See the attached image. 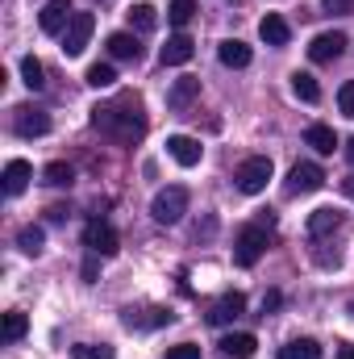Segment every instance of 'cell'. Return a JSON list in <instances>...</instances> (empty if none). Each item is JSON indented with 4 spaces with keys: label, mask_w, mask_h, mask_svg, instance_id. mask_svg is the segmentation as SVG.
<instances>
[{
    "label": "cell",
    "mask_w": 354,
    "mask_h": 359,
    "mask_svg": "<svg viewBox=\"0 0 354 359\" xmlns=\"http://www.w3.org/2000/svg\"><path fill=\"white\" fill-rule=\"evenodd\" d=\"M92 126L108 138V142H117V147H134V142H142L146 138V109H142V100L134 96V92H125V96H117L113 104H100V109H92Z\"/></svg>",
    "instance_id": "obj_1"
},
{
    "label": "cell",
    "mask_w": 354,
    "mask_h": 359,
    "mask_svg": "<svg viewBox=\"0 0 354 359\" xmlns=\"http://www.w3.org/2000/svg\"><path fill=\"white\" fill-rule=\"evenodd\" d=\"M187 188H179V184H171V188H163V192H155V201H150V217L155 222H163V226H176L179 217L187 213Z\"/></svg>",
    "instance_id": "obj_2"
},
{
    "label": "cell",
    "mask_w": 354,
    "mask_h": 359,
    "mask_svg": "<svg viewBox=\"0 0 354 359\" xmlns=\"http://www.w3.org/2000/svg\"><path fill=\"white\" fill-rule=\"evenodd\" d=\"M263 251H267V230L263 226H242L238 238H234V264L238 268H255L263 259Z\"/></svg>",
    "instance_id": "obj_3"
},
{
    "label": "cell",
    "mask_w": 354,
    "mask_h": 359,
    "mask_svg": "<svg viewBox=\"0 0 354 359\" xmlns=\"http://www.w3.org/2000/svg\"><path fill=\"white\" fill-rule=\"evenodd\" d=\"M271 159L267 155H250V159H242L238 163V172H234V184L246 192V196H255V192H263L267 188V180H271Z\"/></svg>",
    "instance_id": "obj_4"
},
{
    "label": "cell",
    "mask_w": 354,
    "mask_h": 359,
    "mask_svg": "<svg viewBox=\"0 0 354 359\" xmlns=\"http://www.w3.org/2000/svg\"><path fill=\"white\" fill-rule=\"evenodd\" d=\"M84 247H88L92 255H100V259H113V255L121 251V234H117L108 222H100V217H96V222L84 226Z\"/></svg>",
    "instance_id": "obj_5"
},
{
    "label": "cell",
    "mask_w": 354,
    "mask_h": 359,
    "mask_svg": "<svg viewBox=\"0 0 354 359\" xmlns=\"http://www.w3.org/2000/svg\"><path fill=\"white\" fill-rule=\"evenodd\" d=\"M92 29H96V17H92V13H76V17H71V25L63 29V55H67V59H76V55L88 50Z\"/></svg>",
    "instance_id": "obj_6"
},
{
    "label": "cell",
    "mask_w": 354,
    "mask_h": 359,
    "mask_svg": "<svg viewBox=\"0 0 354 359\" xmlns=\"http://www.w3.org/2000/svg\"><path fill=\"white\" fill-rule=\"evenodd\" d=\"M321 184H325V172H321L317 163H296V168L288 172L283 192H288V196H309V192H317Z\"/></svg>",
    "instance_id": "obj_7"
},
{
    "label": "cell",
    "mask_w": 354,
    "mask_h": 359,
    "mask_svg": "<svg viewBox=\"0 0 354 359\" xmlns=\"http://www.w3.org/2000/svg\"><path fill=\"white\" fill-rule=\"evenodd\" d=\"M13 130H17L21 138H42V134L50 130V117H46V109L17 104V109H13Z\"/></svg>",
    "instance_id": "obj_8"
},
{
    "label": "cell",
    "mask_w": 354,
    "mask_h": 359,
    "mask_svg": "<svg viewBox=\"0 0 354 359\" xmlns=\"http://www.w3.org/2000/svg\"><path fill=\"white\" fill-rule=\"evenodd\" d=\"M342 50H346V34H317L313 42H309V59L313 63H334V59H342Z\"/></svg>",
    "instance_id": "obj_9"
},
{
    "label": "cell",
    "mask_w": 354,
    "mask_h": 359,
    "mask_svg": "<svg viewBox=\"0 0 354 359\" xmlns=\"http://www.w3.org/2000/svg\"><path fill=\"white\" fill-rule=\"evenodd\" d=\"M71 17H76L71 0H46V8H42L38 25H42V34H63V29L71 25Z\"/></svg>",
    "instance_id": "obj_10"
},
{
    "label": "cell",
    "mask_w": 354,
    "mask_h": 359,
    "mask_svg": "<svg viewBox=\"0 0 354 359\" xmlns=\"http://www.w3.org/2000/svg\"><path fill=\"white\" fill-rule=\"evenodd\" d=\"M167 155L176 159L179 168H196L200 155H204V147H200L196 138H187V134H171V138H167Z\"/></svg>",
    "instance_id": "obj_11"
},
{
    "label": "cell",
    "mask_w": 354,
    "mask_h": 359,
    "mask_svg": "<svg viewBox=\"0 0 354 359\" xmlns=\"http://www.w3.org/2000/svg\"><path fill=\"white\" fill-rule=\"evenodd\" d=\"M192 55H196V42H192L187 34H176V38H167V46L159 50V63H163V67H183Z\"/></svg>",
    "instance_id": "obj_12"
},
{
    "label": "cell",
    "mask_w": 354,
    "mask_h": 359,
    "mask_svg": "<svg viewBox=\"0 0 354 359\" xmlns=\"http://www.w3.org/2000/svg\"><path fill=\"white\" fill-rule=\"evenodd\" d=\"M196 96H200V80H196V76H183V80H176L171 92H167V109H171V113H187Z\"/></svg>",
    "instance_id": "obj_13"
},
{
    "label": "cell",
    "mask_w": 354,
    "mask_h": 359,
    "mask_svg": "<svg viewBox=\"0 0 354 359\" xmlns=\"http://www.w3.org/2000/svg\"><path fill=\"white\" fill-rule=\"evenodd\" d=\"M242 309H246V297H242V292H225V297L208 309V322H213V326H229L234 318H242Z\"/></svg>",
    "instance_id": "obj_14"
},
{
    "label": "cell",
    "mask_w": 354,
    "mask_h": 359,
    "mask_svg": "<svg viewBox=\"0 0 354 359\" xmlns=\"http://www.w3.org/2000/svg\"><path fill=\"white\" fill-rule=\"evenodd\" d=\"M29 176H34V168H29V163H25V159H8V163H4V192H8V196H21V192H25V184H29Z\"/></svg>",
    "instance_id": "obj_15"
},
{
    "label": "cell",
    "mask_w": 354,
    "mask_h": 359,
    "mask_svg": "<svg viewBox=\"0 0 354 359\" xmlns=\"http://www.w3.org/2000/svg\"><path fill=\"white\" fill-rule=\"evenodd\" d=\"M108 55L121 59V63H138L142 59V46L134 34H108Z\"/></svg>",
    "instance_id": "obj_16"
},
{
    "label": "cell",
    "mask_w": 354,
    "mask_h": 359,
    "mask_svg": "<svg viewBox=\"0 0 354 359\" xmlns=\"http://www.w3.org/2000/svg\"><path fill=\"white\" fill-rule=\"evenodd\" d=\"M259 34H263V42H267V46H288V38H292L288 21H283L279 13H267L263 21H259Z\"/></svg>",
    "instance_id": "obj_17"
},
{
    "label": "cell",
    "mask_w": 354,
    "mask_h": 359,
    "mask_svg": "<svg viewBox=\"0 0 354 359\" xmlns=\"http://www.w3.org/2000/svg\"><path fill=\"white\" fill-rule=\"evenodd\" d=\"M217 59H221L225 67H250V46L238 42V38H225V42L217 46Z\"/></svg>",
    "instance_id": "obj_18"
},
{
    "label": "cell",
    "mask_w": 354,
    "mask_h": 359,
    "mask_svg": "<svg viewBox=\"0 0 354 359\" xmlns=\"http://www.w3.org/2000/svg\"><path fill=\"white\" fill-rule=\"evenodd\" d=\"M221 351L229 359H250L259 351V339H255V334H225V339H221Z\"/></svg>",
    "instance_id": "obj_19"
},
{
    "label": "cell",
    "mask_w": 354,
    "mask_h": 359,
    "mask_svg": "<svg viewBox=\"0 0 354 359\" xmlns=\"http://www.w3.org/2000/svg\"><path fill=\"white\" fill-rule=\"evenodd\" d=\"M304 142H309L317 155H334V147H338V134H334L330 126H321V121H317V126H309V130H304Z\"/></svg>",
    "instance_id": "obj_20"
},
{
    "label": "cell",
    "mask_w": 354,
    "mask_h": 359,
    "mask_svg": "<svg viewBox=\"0 0 354 359\" xmlns=\"http://www.w3.org/2000/svg\"><path fill=\"white\" fill-rule=\"evenodd\" d=\"M338 226H342V213H338V209H317V213L309 217V234H313V238H325V234H334Z\"/></svg>",
    "instance_id": "obj_21"
},
{
    "label": "cell",
    "mask_w": 354,
    "mask_h": 359,
    "mask_svg": "<svg viewBox=\"0 0 354 359\" xmlns=\"http://www.w3.org/2000/svg\"><path fill=\"white\" fill-rule=\"evenodd\" d=\"M125 17H129V25H134L138 34H150V29L159 25V13H155V4H134Z\"/></svg>",
    "instance_id": "obj_22"
},
{
    "label": "cell",
    "mask_w": 354,
    "mask_h": 359,
    "mask_svg": "<svg viewBox=\"0 0 354 359\" xmlns=\"http://www.w3.org/2000/svg\"><path fill=\"white\" fill-rule=\"evenodd\" d=\"M292 92H296L304 104H317V100H321V84H317L309 72H296V76H292Z\"/></svg>",
    "instance_id": "obj_23"
},
{
    "label": "cell",
    "mask_w": 354,
    "mask_h": 359,
    "mask_svg": "<svg viewBox=\"0 0 354 359\" xmlns=\"http://www.w3.org/2000/svg\"><path fill=\"white\" fill-rule=\"evenodd\" d=\"M279 359H321V347L313 339H296V343L279 347Z\"/></svg>",
    "instance_id": "obj_24"
},
{
    "label": "cell",
    "mask_w": 354,
    "mask_h": 359,
    "mask_svg": "<svg viewBox=\"0 0 354 359\" xmlns=\"http://www.w3.org/2000/svg\"><path fill=\"white\" fill-rule=\"evenodd\" d=\"M42 243H46L42 226H21V230H17V247H21L25 255H38V251H42Z\"/></svg>",
    "instance_id": "obj_25"
},
{
    "label": "cell",
    "mask_w": 354,
    "mask_h": 359,
    "mask_svg": "<svg viewBox=\"0 0 354 359\" xmlns=\"http://www.w3.org/2000/svg\"><path fill=\"white\" fill-rule=\"evenodd\" d=\"M21 80H25V88L38 92L42 84H46V67H42L34 55H25V59H21Z\"/></svg>",
    "instance_id": "obj_26"
},
{
    "label": "cell",
    "mask_w": 354,
    "mask_h": 359,
    "mask_svg": "<svg viewBox=\"0 0 354 359\" xmlns=\"http://www.w3.org/2000/svg\"><path fill=\"white\" fill-rule=\"evenodd\" d=\"M163 322H171V313H167V309H146V318H138V313H129V309H125V326H129V330H134V326L150 330V326H163Z\"/></svg>",
    "instance_id": "obj_27"
},
{
    "label": "cell",
    "mask_w": 354,
    "mask_h": 359,
    "mask_svg": "<svg viewBox=\"0 0 354 359\" xmlns=\"http://www.w3.org/2000/svg\"><path fill=\"white\" fill-rule=\"evenodd\" d=\"M84 80H88L92 88H108V84H117V72H113V63H92Z\"/></svg>",
    "instance_id": "obj_28"
},
{
    "label": "cell",
    "mask_w": 354,
    "mask_h": 359,
    "mask_svg": "<svg viewBox=\"0 0 354 359\" xmlns=\"http://www.w3.org/2000/svg\"><path fill=\"white\" fill-rule=\"evenodd\" d=\"M117 351L108 347V343H80V347H71V359H113Z\"/></svg>",
    "instance_id": "obj_29"
},
{
    "label": "cell",
    "mask_w": 354,
    "mask_h": 359,
    "mask_svg": "<svg viewBox=\"0 0 354 359\" xmlns=\"http://www.w3.org/2000/svg\"><path fill=\"white\" fill-rule=\"evenodd\" d=\"M25 326H29V322H25V313H17V309H13V313H4V343L25 339Z\"/></svg>",
    "instance_id": "obj_30"
},
{
    "label": "cell",
    "mask_w": 354,
    "mask_h": 359,
    "mask_svg": "<svg viewBox=\"0 0 354 359\" xmlns=\"http://www.w3.org/2000/svg\"><path fill=\"white\" fill-rule=\"evenodd\" d=\"M42 180H46V184H50V188H67V184H71V180H76V172H71V168H67V163H50V168H46V172H42Z\"/></svg>",
    "instance_id": "obj_31"
},
{
    "label": "cell",
    "mask_w": 354,
    "mask_h": 359,
    "mask_svg": "<svg viewBox=\"0 0 354 359\" xmlns=\"http://www.w3.org/2000/svg\"><path fill=\"white\" fill-rule=\"evenodd\" d=\"M167 17H171V25H187V21L196 17V0H171Z\"/></svg>",
    "instance_id": "obj_32"
},
{
    "label": "cell",
    "mask_w": 354,
    "mask_h": 359,
    "mask_svg": "<svg viewBox=\"0 0 354 359\" xmlns=\"http://www.w3.org/2000/svg\"><path fill=\"white\" fill-rule=\"evenodd\" d=\"M338 109H342V113L354 121V80H346V84H342V92H338Z\"/></svg>",
    "instance_id": "obj_33"
},
{
    "label": "cell",
    "mask_w": 354,
    "mask_h": 359,
    "mask_svg": "<svg viewBox=\"0 0 354 359\" xmlns=\"http://www.w3.org/2000/svg\"><path fill=\"white\" fill-rule=\"evenodd\" d=\"M167 359H200V347H192V343H179L167 351Z\"/></svg>",
    "instance_id": "obj_34"
},
{
    "label": "cell",
    "mask_w": 354,
    "mask_h": 359,
    "mask_svg": "<svg viewBox=\"0 0 354 359\" xmlns=\"http://www.w3.org/2000/svg\"><path fill=\"white\" fill-rule=\"evenodd\" d=\"M321 4H325V13H338V17L354 13V0H321Z\"/></svg>",
    "instance_id": "obj_35"
},
{
    "label": "cell",
    "mask_w": 354,
    "mask_h": 359,
    "mask_svg": "<svg viewBox=\"0 0 354 359\" xmlns=\"http://www.w3.org/2000/svg\"><path fill=\"white\" fill-rule=\"evenodd\" d=\"M279 301H283L279 292H267V297H263V313H271V309H279Z\"/></svg>",
    "instance_id": "obj_36"
},
{
    "label": "cell",
    "mask_w": 354,
    "mask_h": 359,
    "mask_svg": "<svg viewBox=\"0 0 354 359\" xmlns=\"http://www.w3.org/2000/svg\"><path fill=\"white\" fill-rule=\"evenodd\" d=\"M46 217H50V222H67V209H63V205H55V209H46Z\"/></svg>",
    "instance_id": "obj_37"
},
{
    "label": "cell",
    "mask_w": 354,
    "mask_h": 359,
    "mask_svg": "<svg viewBox=\"0 0 354 359\" xmlns=\"http://www.w3.org/2000/svg\"><path fill=\"white\" fill-rule=\"evenodd\" d=\"M84 280H88V284H96V255L84 264Z\"/></svg>",
    "instance_id": "obj_38"
},
{
    "label": "cell",
    "mask_w": 354,
    "mask_h": 359,
    "mask_svg": "<svg viewBox=\"0 0 354 359\" xmlns=\"http://www.w3.org/2000/svg\"><path fill=\"white\" fill-rule=\"evenodd\" d=\"M342 188H346V196L354 201V176H346V180H342Z\"/></svg>",
    "instance_id": "obj_39"
},
{
    "label": "cell",
    "mask_w": 354,
    "mask_h": 359,
    "mask_svg": "<svg viewBox=\"0 0 354 359\" xmlns=\"http://www.w3.org/2000/svg\"><path fill=\"white\" fill-rule=\"evenodd\" d=\"M338 359H354V347H342V351H338Z\"/></svg>",
    "instance_id": "obj_40"
},
{
    "label": "cell",
    "mask_w": 354,
    "mask_h": 359,
    "mask_svg": "<svg viewBox=\"0 0 354 359\" xmlns=\"http://www.w3.org/2000/svg\"><path fill=\"white\" fill-rule=\"evenodd\" d=\"M346 159H351V163H354V138H351V142H346Z\"/></svg>",
    "instance_id": "obj_41"
},
{
    "label": "cell",
    "mask_w": 354,
    "mask_h": 359,
    "mask_svg": "<svg viewBox=\"0 0 354 359\" xmlns=\"http://www.w3.org/2000/svg\"><path fill=\"white\" fill-rule=\"evenodd\" d=\"M351 313H354V305H351Z\"/></svg>",
    "instance_id": "obj_42"
}]
</instances>
